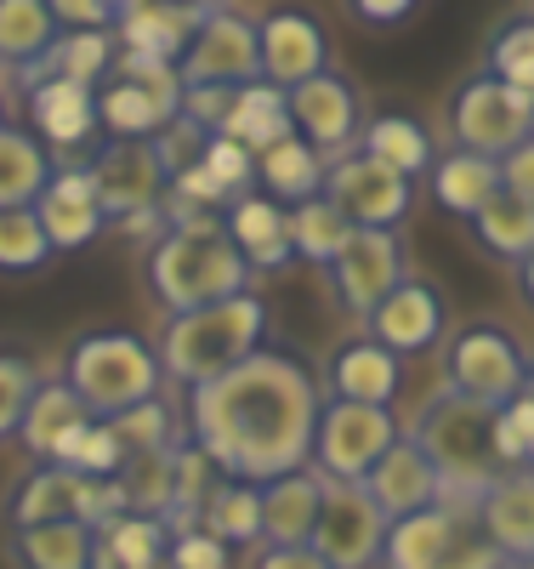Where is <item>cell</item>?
<instances>
[{"label": "cell", "mask_w": 534, "mask_h": 569, "mask_svg": "<svg viewBox=\"0 0 534 569\" xmlns=\"http://www.w3.org/2000/svg\"><path fill=\"white\" fill-rule=\"evenodd\" d=\"M324 393L296 348L262 342L245 365L188 393V445L211 456L222 479L268 485L313 467Z\"/></svg>", "instance_id": "cell-1"}, {"label": "cell", "mask_w": 534, "mask_h": 569, "mask_svg": "<svg viewBox=\"0 0 534 569\" xmlns=\"http://www.w3.org/2000/svg\"><path fill=\"white\" fill-rule=\"evenodd\" d=\"M149 297L165 313H193L228 297L251 291V268L233 251L222 217H193V222H171L160 240L149 246Z\"/></svg>", "instance_id": "cell-2"}, {"label": "cell", "mask_w": 534, "mask_h": 569, "mask_svg": "<svg viewBox=\"0 0 534 569\" xmlns=\"http://www.w3.org/2000/svg\"><path fill=\"white\" fill-rule=\"evenodd\" d=\"M268 342V308L262 297H228L211 308H193V313H171L160 330V370L171 382H182L188 393L228 376L233 365H245L256 348Z\"/></svg>", "instance_id": "cell-3"}, {"label": "cell", "mask_w": 534, "mask_h": 569, "mask_svg": "<svg viewBox=\"0 0 534 569\" xmlns=\"http://www.w3.org/2000/svg\"><path fill=\"white\" fill-rule=\"evenodd\" d=\"M410 439L426 450L432 467H439L444 496H455V501H477L506 472L501 450H495V410L472 405V399H461L450 388H439L421 405Z\"/></svg>", "instance_id": "cell-4"}, {"label": "cell", "mask_w": 534, "mask_h": 569, "mask_svg": "<svg viewBox=\"0 0 534 569\" xmlns=\"http://www.w3.org/2000/svg\"><path fill=\"white\" fill-rule=\"evenodd\" d=\"M63 382L80 393L91 421H114L137 405H149L165 382V370L137 330H85L63 353Z\"/></svg>", "instance_id": "cell-5"}, {"label": "cell", "mask_w": 534, "mask_h": 569, "mask_svg": "<svg viewBox=\"0 0 534 569\" xmlns=\"http://www.w3.org/2000/svg\"><path fill=\"white\" fill-rule=\"evenodd\" d=\"M501 563L506 558L483 530L477 501H455V496L399 518L381 547V569H501Z\"/></svg>", "instance_id": "cell-6"}, {"label": "cell", "mask_w": 534, "mask_h": 569, "mask_svg": "<svg viewBox=\"0 0 534 569\" xmlns=\"http://www.w3.org/2000/svg\"><path fill=\"white\" fill-rule=\"evenodd\" d=\"M528 382H534V365H528L523 342L495 319L461 325L444 348V388L472 405L506 410L517 393H528Z\"/></svg>", "instance_id": "cell-7"}, {"label": "cell", "mask_w": 534, "mask_h": 569, "mask_svg": "<svg viewBox=\"0 0 534 569\" xmlns=\"http://www.w3.org/2000/svg\"><path fill=\"white\" fill-rule=\"evenodd\" d=\"M12 530L29 525H91L103 530L109 518L131 512L120 479H85V472H69L58 461H34L23 479L12 485Z\"/></svg>", "instance_id": "cell-8"}, {"label": "cell", "mask_w": 534, "mask_h": 569, "mask_svg": "<svg viewBox=\"0 0 534 569\" xmlns=\"http://www.w3.org/2000/svg\"><path fill=\"white\" fill-rule=\"evenodd\" d=\"M177 114H182L177 63L120 52L114 58V74L103 80V91H97V126H103L109 137H142V142H154L165 126H177Z\"/></svg>", "instance_id": "cell-9"}, {"label": "cell", "mask_w": 534, "mask_h": 569, "mask_svg": "<svg viewBox=\"0 0 534 569\" xmlns=\"http://www.w3.org/2000/svg\"><path fill=\"white\" fill-rule=\"evenodd\" d=\"M404 439L393 405H342L324 399L313 433V472L330 485H364L370 467Z\"/></svg>", "instance_id": "cell-10"}, {"label": "cell", "mask_w": 534, "mask_h": 569, "mask_svg": "<svg viewBox=\"0 0 534 569\" xmlns=\"http://www.w3.org/2000/svg\"><path fill=\"white\" fill-rule=\"evenodd\" d=\"M450 131H455V149H472L483 160H506L517 142L534 137V98L506 86L501 74L477 69L450 98Z\"/></svg>", "instance_id": "cell-11"}, {"label": "cell", "mask_w": 534, "mask_h": 569, "mask_svg": "<svg viewBox=\"0 0 534 569\" xmlns=\"http://www.w3.org/2000/svg\"><path fill=\"white\" fill-rule=\"evenodd\" d=\"M177 80L182 91H239L262 80V40L256 23L239 12H211L193 34V46L177 58Z\"/></svg>", "instance_id": "cell-12"}, {"label": "cell", "mask_w": 534, "mask_h": 569, "mask_svg": "<svg viewBox=\"0 0 534 569\" xmlns=\"http://www.w3.org/2000/svg\"><path fill=\"white\" fill-rule=\"evenodd\" d=\"M386 530L393 518L375 507V496L364 485H324V507H319V525H313V552L330 569H375Z\"/></svg>", "instance_id": "cell-13"}, {"label": "cell", "mask_w": 534, "mask_h": 569, "mask_svg": "<svg viewBox=\"0 0 534 569\" xmlns=\"http://www.w3.org/2000/svg\"><path fill=\"white\" fill-rule=\"evenodd\" d=\"M324 200L342 211L353 228H399L410 217L415 182L386 171L381 160H370L364 149H347L324 166Z\"/></svg>", "instance_id": "cell-14"}, {"label": "cell", "mask_w": 534, "mask_h": 569, "mask_svg": "<svg viewBox=\"0 0 534 569\" xmlns=\"http://www.w3.org/2000/svg\"><path fill=\"white\" fill-rule=\"evenodd\" d=\"M324 279H330L335 302H342L353 319H370L410 279L404 273V240H399V228H359L353 240H347V251L324 268Z\"/></svg>", "instance_id": "cell-15"}, {"label": "cell", "mask_w": 534, "mask_h": 569, "mask_svg": "<svg viewBox=\"0 0 534 569\" xmlns=\"http://www.w3.org/2000/svg\"><path fill=\"white\" fill-rule=\"evenodd\" d=\"M85 171L97 182V200H103L109 222H125L137 211H160L165 182H171L154 142H142V137H103L97 154L85 160Z\"/></svg>", "instance_id": "cell-16"}, {"label": "cell", "mask_w": 534, "mask_h": 569, "mask_svg": "<svg viewBox=\"0 0 534 569\" xmlns=\"http://www.w3.org/2000/svg\"><path fill=\"white\" fill-rule=\"evenodd\" d=\"M256 40H262V80L279 91H296V86L330 74V34L313 12L279 7L256 23Z\"/></svg>", "instance_id": "cell-17"}, {"label": "cell", "mask_w": 534, "mask_h": 569, "mask_svg": "<svg viewBox=\"0 0 534 569\" xmlns=\"http://www.w3.org/2000/svg\"><path fill=\"white\" fill-rule=\"evenodd\" d=\"M444 325H450V313H444V297H439V284L432 279H404L393 297H386L370 319H364V330L381 342V348H393L399 359L404 353H426V348H439L444 342Z\"/></svg>", "instance_id": "cell-18"}, {"label": "cell", "mask_w": 534, "mask_h": 569, "mask_svg": "<svg viewBox=\"0 0 534 569\" xmlns=\"http://www.w3.org/2000/svg\"><path fill=\"white\" fill-rule=\"evenodd\" d=\"M324 388L342 405H393L404 388V359L393 348H381L370 330H359V337L335 342L324 365Z\"/></svg>", "instance_id": "cell-19"}, {"label": "cell", "mask_w": 534, "mask_h": 569, "mask_svg": "<svg viewBox=\"0 0 534 569\" xmlns=\"http://www.w3.org/2000/svg\"><path fill=\"white\" fill-rule=\"evenodd\" d=\"M34 217L46 228V240H52V251H80L109 228V211L97 200V182H91L85 166H58L40 206H34Z\"/></svg>", "instance_id": "cell-20"}, {"label": "cell", "mask_w": 534, "mask_h": 569, "mask_svg": "<svg viewBox=\"0 0 534 569\" xmlns=\"http://www.w3.org/2000/svg\"><path fill=\"white\" fill-rule=\"evenodd\" d=\"M290 126L296 137H308L319 154H347V142L359 137V98L342 74H319L308 86L290 91Z\"/></svg>", "instance_id": "cell-21"}, {"label": "cell", "mask_w": 534, "mask_h": 569, "mask_svg": "<svg viewBox=\"0 0 534 569\" xmlns=\"http://www.w3.org/2000/svg\"><path fill=\"white\" fill-rule=\"evenodd\" d=\"M364 490L375 496V507L393 518H410V512H426V507H439L444 501V479H439V467L426 461V450L404 433L393 450H386L375 467H370V479H364Z\"/></svg>", "instance_id": "cell-22"}, {"label": "cell", "mask_w": 534, "mask_h": 569, "mask_svg": "<svg viewBox=\"0 0 534 569\" xmlns=\"http://www.w3.org/2000/svg\"><path fill=\"white\" fill-rule=\"evenodd\" d=\"M205 18H211V12L182 7V0H137L131 12L114 18V40H120V52L177 63L188 46H193V34H200Z\"/></svg>", "instance_id": "cell-23"}, {"label": "cell", "mask_w": 534, "mask_h": 569, "mask_svg": "<svg viewBox=\"0 0 534 569\" xmlns=\"http://www.w3.org/2000/svg\"><path fill=\"white\" fill-rule=\"evenodd\" d=\"M222 228H228V240L233 251L245 257L251 273H279L290 257V211L268 194H239L228 211H222Z\"/></svg>", "instance_id": "cell-24"}, {"label": "cell", "mask_w": 534, "mask_h": 569, "mask_svg": "<svg viewBox=\"0 0 534 569\" xmlns=\"http://www.w3.org/2000/svg\"><path fill=\"white\" fill-rule=\"evenodd\" d=\"M324 485L313 467H296L284 479L262 485V541L268 547H308L313 525H319V507H324Z\"/></svg>", "instance_id": "cell-25"}, {"label": "cell", "mask_w": 534, "mask_h": 569, "mask_svg": "<svg viewBox=\"0 0 534 569\" xmlns=\"http://www.w3.org/2000/svg\"><path fill=\"white\" fill-rule=\"evenodd\" d=\"M29 120L40 131V142H58V149H74V142L97 137V86L46 74L29 86Z\"/></svg>", "instance_id": "cell-26"}, {"label": "cell", "mask_w": 534, "mask_h": 569, "mask_svg": "<svg viewBox=\"0 0 534 569\" xmlns=\"http://www.w3.org/2000/svg\"><path fill=\"white\" fill-rule=\"evenodd\" d=\"M477 518L501 558H534V467H512L477 496Z\"/></svg>", "instance_id": "cell-27"}, {"label": "cell", "mask_w": 534, "mask_h": 569, "mask_svg": "<svg viewBox=\"0 0 534 569\" xmlns=\"http://www.w3.org/2000/svg\"><path fill=\"white\" fill-rule=\"evenodd\" d=\"M426 182H432V200H439L450 217H466V222L506 188V182H501V160H483V154H472V149L439 154Z\"/></svg>", "instance_id": "cell-28"}, {"label": "cell", "mask_w": 534, "mask_h": 569, "mask_svg": "<svg viewBox=\"0 0 534 569\" xmlns=\"http://www.w3.org/2000/svg\"><path fill=\"white\" fill-rule=\"evenodd\" d=\"M91 421V410L80 405V393L63 382V376H52V382H40L29 410H23V427H18V439L34 461H52L63 450L69 433H80V427Z\"/></svg>", "instance_id": "cell-29"}, {"label": "cell", "mask_w": 534, "mask_h": 569, "mask_svg": "<svg viewBox=\"0 0 534 569\" xmlns=\"http://www.w3.org/2000/svg\"><path fill=\"white\" fill-rule=\"evenodd\" d=\"M256 188L268 200H279L284 211L302 206V200L324 194V154L308 137H284V142H273V149L256 154Z\"/></svg>", "instance_id": "cell-30"}, {"label": "cell", "mask_w": 534, "mask_h": 569, "mask_svg": "<svg viewBox=\"0 0 534 569\" xmlns=\"http://www.w3.org/2000/svg\"><path fill=\"white\" fill-rule=\"evenodd\" d=\"M216 137H233V142H245L251 154L273 149V142L284 137H296V126H290V91L256 80V86H239L233 91V103H228V120Z\"/></svg>", "instance_id": "cell-31"}, {"label": "cell", "mask_w": 534, "mask_h": 569, "mask_svg": "<svg viewBox=\"0 0 534 569\" xmlns=\"http://www.w3.org/2000/svg\"><path fill=\"white\" fill-rule=\"evenodd\" d=\"M52 154L34 131L0 126V211H34L46 182H52Z\"/></svg>", "instance_id": "cell-32"}, {"label": "cell", "mask_w": 534, "mask_h": 569, "mask_svg": "<svg viewBox=\"0 0 534 569\" xmlns=\"http://www.w3.org/2000/svg\"><path fill=\"white\" fill-rule=\"evenodd\" d=\"M359 149L370 154V160H381L386 171H399V177H426L432 171V131L415 120V114H399V109H386V114H375L370 126H364V137H359Z\"/></svg>", "instance_id": "cell-33"}, {"label": "cell", "mask_w": 534, "mask_h": 569, "mask_svg": "<svg viewBox=\"0 0 534 569\" xmlns=\"http://www.w3.org/2000/svg\"><path fill=\"white\" fill-rule=\"evenodd\" d=\"M114 29H80V34H63L52 52H46L34 69H23L18 80L34 86L46 74H63V80H80V86H103L114 74Z\"/></svg>", "instance_id": "cell-34"}, {"label": "cell", "mask_w": 534, "mask_h": 569, "mask_svg": "<svg viewBox=\"0 0 534 569\" xmlns=\"http://www.w3.org/2000/svg\"><path fill=\"white\" fill-rule=\"evenodd\" d=\"M18 569H97V530L91 525H29L12 530Z\"/></svg>", "instance_id": "cell-35"}, {"label": "cell", "mask_w": 534, "mask_h": 569, "mask_svg": "<svg viewBox=\"0 0 534 569\" xmlns=\"http://www.w3.org/2000/svg\"><path fill=\"white\" fill-rule=\"evenodd\" d=\"M63 40L58 18L46 0H0V63L7 69H34L52 46Z\"/></svg>", "instance_id": "cell-36"}, {"label": "cell", "mask_w": 534, "mask_h": 569, "mask_svg": "<svg viewBox=\"0 0 534 569\" xmlns=\"http://www.w3.org/2000/svg\"><path fill=\"white\" fill-rule=\"evenodd\" d=\"M171 530L165 518L154 512H120L97 530V569H137V563H154V558H171Z\"/></svg>", "instance_id": "cell-37"}, {"label": "cell", "mask_w": 534, "mask_h": 569, "mask_svg": "<svg viewBox=\"0 0 534 569\" xmlns=\"http://www.w3.org/2000/svg\"><path fill=\"white\" fill-rule=\"evenodd\" d=\"M466 228H472L477 251H490V257H501V262L517 268V262L534 251V200H523V194H512V188H501V194L483 206Z\"/></svg>", "instance_id": "cell-38"}, {"label": "cell", "mask_w": 534, "mask_h": 569, "mask_svg": "<svg viewBox=\"0 0 534 569\" xmlns=\"http://www.w3.org/2000/svg\"><path fill=\"white\" fill-rule=\"evenodd\" d=\"M200 530L216 536L228 552L233 547H256L262 541V485H239V479H222L205 507H200Z\"/></svg>", "instance_id": "cell-39"}, {"label": "cell", "mask_w": 534, "mask_h": 569, "mask_svg": "<svg viewBox=\"0 0 534 569\" xmlns=\"http://www.w3.org/2000/svg\"><path fill=\"white\" fill-rule=\"evenodd\" d=\"M353 222L335 211L324 194H313V200H302V206H290V251H296L302 262H313V268H330L335 257L347 251V240H353Z\"/></svg>", "instance_id": "cell-40"}, {"label": "cell", "mask_w": 534, "mask_h": 569, "mask_svg": "<svg viewBox=\"0 0 534 569\" xmlns=\"http://www.w3.org/2000/svg\"><path fill=\"white\" fill-rule=\"evenodd\" d=\"M490 74H501L506 86L534 98V12H512L495 34H490Z\"/></svg>", "instance_id": "cell-41"}, {"label": "cell", "mask_w": 534, "mask_h": 569, "mask_svg": "<svg viewBox=\"0 0 534 569\" xmlns=\"http://www.w3.org/2000/svg\"><path fill=\"white\" fill-rule=\"evenodd\" d=\"M52 461L69 467V472H85V479H120L125 450H120V439L109 433V421H85L80 433L63 439V450H58Z\"/></svg>", "instance_id": "cell-42"}, {"label": "cell", "mask_w": 534, "mask_h": 569, "mask_svg": "<svg viewBox=\"0 0 534 569\" xmlns=\"http://www.w3.org/2000/svg\"><path fill=\"white\" fill-rule=\"evenodd\" d=\"M52 257L58 251L34 211H0V273H40Z\"/></svg>", "instance_id": "cell-43"}, {"label": "cell", "mask_w": 534, "mask_h": 569, "mask_svg": "<svg viewBox=\"0 0 534 569\" xmlns=\"http://www.w3.org/2000/svg\"><path fill=\"white\" fill-rule=\"evenodd\" d=\"M40 388V370L23 348H0V439H18L23 410Z\"/></svg>", "instance_id": "cell-44"}, {"label": "cell", "mask_w": 534, "mask_h": 569, "mask_svg": "<svg viewBox=\"0 0 534 569\" xmlns=\"http://www.w3.org/2000/svg\"><path fill=\"white\" fill-rule=\"evenodd\" d=\"M109 433L120 439L125 461H131V456H154V450H171V410H165L160 399H149V405H137V410L114 416V421H109Z\"/></svg>", "instance_id": "cell-45"}, {"label": "cell", "mask_w": 534, "mask_h": 569, "mask_svg": "<svg viewBox=\"0 0 534 569\" xmlns=\"http://www.w3.org/2000/svg\"><path fill=\"white\" fill-rule=\"evenodd\" d=\"M495 450L501 467H534V388L517 393L506 410H495Z\"/></svg>", "instance_id": "cell-46"}, {"label": "cell", "mask_w": 534, "mask_h": 569, "mask_svg": "<svg viewBox=\"0 0 534 569\" xmlns=\"http://www.w3.org/2000/svg\"><path fill=\"white\" fill-rule=\"evenodd\" d=\"M200 166L222 182V194H228V200L251 194V182H256V154L245 149V142H233V137H205Z\"/></svg>", "instance_id": "cell-47"}, {"label": "cell", "mask_w": 534, "mask_h": 569, "mask_svg": "<svg viewBox=\"0 0 534 569\" xmlns=\"http://www.w3.org/2000/svg\"><path fill=\"white\" fill-rule=\"evenodd\" d=\"M171 569H233V558H228V547H222L216 536L182 530V536L171 541Z\"/></svg>", "instance_id": "cell-48"}, {"label": "cell", "mask_w": 534, "mask_h": 569, "mask_svg": "<svg viewBox=\"0 0 534 569\" xmlns=\"http://www.w3.org/2000/svg\"><path fill=\"white\" fill-rule=\"evenodd\" d=\"M58 18V29L80 34V29H114V7L109 0H46Z\"/></svg>", "instance_id": "cell-49"}, {"label": "cell", "mask_w": 534, "mask_h": 569, "mask_svg": "<svg viewBox=\"0 0 534 569\" xmlns=\"http://www.w3.org/2000/svg\"><path fill=\"white\" fill-rule=\"evenodd\" d=\"M415 7L421 0H347V12L359 23H370V29H399V23L415 18Z\"/></svg>", "instance_id": "cell-50"}, {"label": "cell", "mask_w": 534, "mask_h": 569, "mask_svg": "<svg viewBox=\"0 0 534 569\" xmlns=\"http://www.w3.org/2000/svg\"><path fill=\"white\" fill-rule=\"evenodd\" d=\"M501 182L512 188V194L534 200V137H528V142H517V149L501 160Z\"/></svg>", "instance_id": "cell-51"}, {"label": "cell", "mask_w": 534, "mask_h": 569, "mask_svg": "<svg viewBox=\"0 0 534 569\" xmlns=\"http://www.w3.org/2000/svg\"><path fill=\"white\" fill-rule=\"evenodd\" d=\"M251 569H330L313 547H262Z\"/></svg>", "instance_id": "cell-52"}, {"label": "cell", "mask_w": 534, "mask_h": 569, "mask_svg": "<svg viewBox=\"0 0 534 569\" xmlns=\"http://www.w3.org/2000/svg\"><path fill=\"white\" fill-rule=\"evenodd\" d=\"M517 291H523V302L534 308V251H528V257L517 262Z\"/></svg>", "instance_id": "cell-53"}, {"label": "cell", "mask_w": 534, "mask_h": 569, "mask_svg": "<svg viewBox=\"0 0 534 569\" xmlns=\"http://www.w3.org/2000/svg\"><path fill=\"white\" fill-rule=\"evenodd\" d=\"M182 7H200V12H222V0H182Z\"/></svg>", "instance_id": "cell-54"}, {"label": "cell", "mask_w": 534, "mask_h": 569, "mask_svg": "<svg viewBox=\"0 0 534 569\" xmlns=\"http://www.w3.org/2000/svg\"><path fill=\"white\" fill-rule=\"evenodd\" d=\"M501 569H534V558H506Z\"/></svg>", "instance_id": "cell-55"}, {"label": "cell", "mask_w": 534, "mask_h": 569, "mask_svg": "<svg viewBox=\"0 0 534 569\" xmlns=\"http://www.w3.org/2000/svg\"><path fill=\"white\" fill-rule=\"evenodd\" d=\"M109 7H114V18H120V12H131V7H137V0H109Z\"/></svg>", "instance_id": "cell-56"}, {"label": "cell", "mask_w": 534, "mask_h": 569, "mask_svg": "<svg viewBox=\"0 0 534 569\" xmlns=\"http://www.w3.org/2000/svg\"><path fill=\"white\" fill-rule=\"evenodd\" d=\"M137 569H171V558H154V563H137Z\"/></svg>", "instance_id": "cell-57"}, {"label": "cell", "mask_w": 534, "mask_h": 569, "mask_svg": "<svg viewBox=\"0 0 534 569\" xmlns=\"http://www.w3.org/2000/svg\"><path fill=\"white\" fill-rule=\"evenodd\" d=\"M0 126H7V103H0Z\"/></svg>", "instance_id": "cell-58"}, {"label": "cell", "mask_w": 534, "mask_h": 569, "mask_svg": "<svg viewBox=\"0 0 534 569\" xmlns=\"http://www.w3.org/2000/svg\"><path fill=\"white\" fill-rule=\"evenodd\" d=\"M528 388H534V382H528Z\"/></svg>", "instance_id": "cell-59"}]
</instances>
